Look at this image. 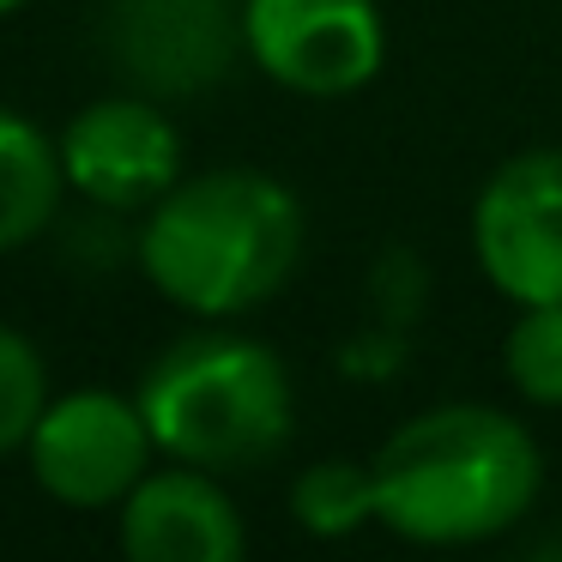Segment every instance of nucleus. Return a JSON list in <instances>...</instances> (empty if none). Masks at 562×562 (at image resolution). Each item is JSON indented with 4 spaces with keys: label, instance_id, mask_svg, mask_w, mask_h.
Listing matches in <instances>:
<instances>
[{
    "label": "nucleus",
    "instance_id": "15",
    "mask_svg": "<svg viewBox=\"0 0 562 562\" xmlns=\"http://www.w3.org/2000/svg\"><path fill=\"white\" fill-rule=\"evenodd\" d=\"M31 0H0V19H13V13H25Z\"/></svg>",
    "mask_w": 562,
    "mask_h": 562
},
{
    "label": "nucleus",
    "instance_id": "2",
    "mask_svg": "<svg viewBox=\"0 0 562 562\" xmlns=\"http://www.w3.org/2000/svg\"><path fill=\"white\" fill-rule=\"evenodd\" d=\"M308 243L303 200L267 170H200L158 194L139 224V272L194 321H236L291 284Z\"/></svg>",
    "mask_w": 562,
    "mask_h": 562
},
{
    "label": "nucleus",
    "instance_id": "3",
    "mask_svg": "<svg viewBox=\"0 0 562 562\" xmlns=\"http://www.w3.org/2000/svg\"><path fill=\"white\" fill-rule=\"evenodd\" d=\"M139 412L158 453L200 472H248L296 429V387L272 345L231 333V321L170 339L139 375Z\"/></svg>",
    "mask_w": 562,
    "mask_h": 562
},
{
    "label": "nucleus",
    "instance_id": "12",
    "mask_svg": "<svg viewBox=\"0 0 562 562\" xmlns=\"http://www.w3.org/2000/svg\"><path fill=\"white\" fill-rule=\"evenodd\" d=\"M502 375L538 412H562V303H526L502 333Z\"/></svg>",
    "mask_w": 562,
    "mask_h": 562
},
{
    "label": "nucleus",
    "instance_id": "9",
    "mask_svg": "<svg viewBox=\"0 0 562 562\" xmlns=\"http://www.w3.org/2000/svg\"><path fill=\"white\" fill-rule=\"evenodd\" d=\"M115 544L122 562H243L248 526L243 508L224 496L218 472L170 460L127 490L115 508Z\"/></svg>",
    "mask_w": 562,
    "mask_h": 562
},
{
    "label": "nucleus",
    "instance_id": "11",
    "mask_svg": "<svg viewBox=\"0 0 562 562\" xmlns=\"http://www.w3.org/2000/svg\"><path fill=\"white\" fill-rule=\"evenodd\" d=\"M291 520L308 538H351L375 520V472L363 460H315L291 484Z\"/></svg>",
    "mask_w": 562,
    "mask_h": 562
},
{
    "label": "nucleus",
    "instance_id": "14",
    "mask_svg": "<svg viewBox=\"0 0 562 562\" xmlns=\"http://www.w3.org/2000/svg\"><path fill=\"white\" fill-rule=\"evenodd\" d=\"M520 562H562V532H550V538H538L532 550H526Z\"/></svg>",
    "mask_w": 562,
    "mask_h": 562
},
{
    "label": "nucleus",
    "instance_id": "13",
    "mask_svg": "<svg viewBox=\"0 0 562 562\" xmlns=\"http://www.w3.org/2000/svg\"><path fill=\"white\" fill-rule=\"evenodd\" d=\"M49 400L55 393H49L43 351L19 327L0 321V460L25 453V441H31V429H37V417Z\"/></svg>",
    "mask_w": 562,
    "mask_h": 562
},
{
    "label": "nucleus",
    "instance_id": "4",
    "mask_svg": "<svg viewBox=\"0 0 562 562\" xmlns=\"http://www.w3.org/2000/svg\"><path fill=\"white\" fill-rule=\"evenodd\" d=\"M151 453H158V441L146 429L139 400L115 387L55 393L25 441L37 490L61 508H86V514L122 508L127 490L151 472Z\"/></svg>",
    "mask_w": 562,
    "mask_h": 562
},
{
    "label": "nucleus",
    "instance_id": "7",
    "mask_svg": "<svg viewBox=\"0 0 562 562\" xmlns=\"http://www.w3.org/2000/svg\"><path fill=\"white\" fill-rule=\"evenodd\" d=\"M61 176L79 200L103 212H146L158 194L182 182V127L146 91L98 98L55 139Z\"/></svg>",
    "mask_w": 562,
    "mask_h": 562
},
{
    "label": "nucleus",
    "instance_id": "5",
    "mask_svg": "<svg viewBox=\"0 0 562 562\" xmlns=\"http://www.w3.org/2000/svg\"><path fill=\"white\" fill-rule=\"evenodd\" d=\"M472 255L508 303H562V146H526L484 176Z\"/></svg>",
    "mask_w": 562,
    "mask_h": 562
},
{
    "label": "nucleus",
    "instance_id": "10",
    "mask_svg": "<svg viewBox=\"0 0 562 562\" xmlns=\"http://www.w3.org/2000/svg\"><path fill=\"white\" fill-rule=\"evenodd\" d=\"M61 194L67 176L55 139L31 115L0 103V260L49 231V218L61 212Z\"/></svg>",
    "mask_w": 562,
    "mask_h": 562
},
{
    "label": "nucleus",
    "instance_id": "1",
    "mask_svg": "<svg viewBox=\"0 0 562 562\" xmlns=\"http://www.w3.org/2000/svg\"><path fill=\"white\" fill-rule=\"evenodd\" d=\"M375 520L424 550L490 544L532 514L544 490V453L514 412L484 400H448L405 417L369 460Z\"/></svg>",
    "mask_w": 562,
    "mask_h": 562
},
{
    "label": "nucleus",
    "instance_id": "6",
    "mask_svg": "<svg viewBox=\"0 0 562 562\" xmlns=\"http://www.w3.org/2000/svg\"><path fill=\"white\" fill-rule=\"evenodd\" d=\"M243 55L296 98H351L387 61L375 0H243Z\"/></svg>",
    "mask_w": 562,
    "mask_h": 562
},
{
    "label": "nucleus",
    "instance_id": "8",
    "mask_svg": "<svg viewBox=\"0 0 562 562\" xmlns=\"http://www.w3.org/2000/svg\"><path fill=\"white\" fill-rule=\"evenodd\" d=\"M110 67L146 98H200L243 55V7L231 0H110Z\"/></svg>",
    "mask_w": 562,
    "mask_h": 562
}]
</instances>
